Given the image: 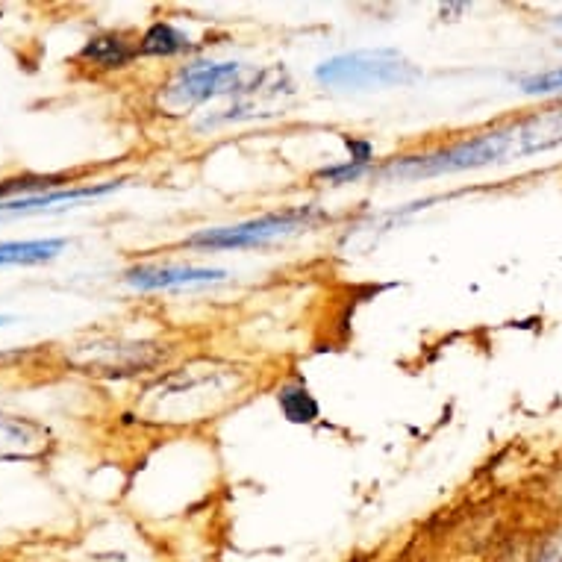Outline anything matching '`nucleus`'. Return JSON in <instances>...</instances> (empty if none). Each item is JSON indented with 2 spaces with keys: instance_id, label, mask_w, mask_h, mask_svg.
<instances>
[{
  "instance_id": "8",
  "label": "nucleus",
  "mask_w": 562,
  "mask_h": 562,
  "mask_svg": "<svg viewBox=\"0 0 562 562\" xmlns=\"http://www.w3.org/2000/svg\"><path fill=\"white\" fill-rule=\"evenodd\" d=\"M121 183H103V186H83V189H65V192H48V195H24L15 201H0V218L12 215H36L48 212L56 204H80V201H95L103 195H112Z\"/></svg>"
},
{
  "instance_id": "5",
  "label": "nucleus",
  "mask_w": 562,
  "mask_h": 562,
  "mask_svg": "<svg viewBox=\"0 0 562 562\" xmlns=\"http://www.w3.org/2000/svg\"><path fill=\"white\" fill-rule=\"evenodd\" d=\"M248 89V71L239 62H195L177 74V80L165 92L168 109H192L198 103L245 92Z\"/></svg>"
},
{
  "instance_id": "11",
  "label": "nucleus",
  "mask_w": 562,
  "mask_h": 562,
  "mask_svg": "<svg viewBox=\"0 0 562 562\" xmlns=\"http://www.w3.org/2000/svg\"><path fill=\"white\" fill-rule=\"evenodd\" d=\"M65 239H36V242H0V268L3 265H42L62 254Z\"/></svg>"
},
{
  "instance_id": "7",
  "label": "nucleus",
  "mask_w": 562,
  "mask_h": 562,
  "mask_svg": "<svg viewBox=\"0 0 562 562\" xmlns=\"http://www.w3.org/2000/svg\"><path fill=\"white\" fill-rule=\"evenodd\" d=\"M48 445H51V436L45 427L27 418L0 415V462L39 460Z\"/></svg>"
},
{
  "instance_id": "3",
  "label": "nucleus",
  "mask_w": 562,
  "mask_h": 562,
  "mask_svg": "<svg viewBox=\"0 0 562 562\" xmlns=\"http://www.w3.org/2000/svg\"><path fill=\"white\" fill-rule=\"evenodd\" d=\"M236 392V374L230 371H195L180 368L168 380H162L151 395V401H159L162 409L156 415H168L165 421H195L198 415L212 412L215 404H224Z\"/></svg>"
},
{
  "instance_id": "19",
  "label": "nucleus",
  "mask_w": 562,
  "mask_h": 562,
  "mask_svg": "<svg viewBox=\"0 0 562 562\" xmlns=\"http://www.w3.org/2000/svg\"><path fill=\"white\" fill-rule=\"evenodd\" d=\"M560 27H562V21H560Z\"/></svg>"
},
{
  "instance_id": "10",
  "label": "nucleus",
  "mask_w": 562,
  "mask_h": 562,
  "mask_svg": "<svg viewBox=\"0 0 562 562\" xmlns=\"http://www.w3.org/2000/svg\"><path fill=\"white\" fill-rule=\"evenodd\" d=\"M89 365L103 368L106 374H127V371H136V368H151L154 365L156 354H151L148 345H95Z\"/></svg>"
},
{
  "instance_id": "17",
  "label": "nucleus",
  "mask_w": 562,
  "mask_h": 562,
  "mask_svg": "<svg viewBox=\"0 0 562 562\" xmlns=\"http://www.w3.org/2000/svg\"><path fill=\"white\" fill-rule=\"evenodd\" d=\"M348 151H351V162H357V165H365V168H368V159L374 154L368 142H362V139H348Z\"/></svg>"
},
{
  "instance_id": "9",
  "label": "nucleus",
  "mask_w": 562,
  "mask_h": 562,
  "mask_svg": "<svg viewBox=\"0 0 562 562\" xmlns=\"http://www.w3.org/2000/svg\"><path fill=\"white\" fill-rule=\"evenodd\" d=\"M562 145V109L542 112L518 124V156L542 154Z\"/></svg>"
},
{
  "instance_id": "15",
  "label": "nucleus",
  "mask_w": 562,
  "mask_h": 562,
  "mask_svg": "<svg viewBox=\"0 0 562 562\" xmlns=\"http://www.w3.org/2000/svg\"><path fill=\"white\" fill-rule=\"evenodd\" d=\"M521 89L527 95H545V92H562V68L560 71H548V74H536V77H527L521 83Z\"/></svg>"
},
{
  "instance_id": "16",
  "label": "nucleus",
  "mask_w": 562,
  "mask_h": 562,
  "mask_svg": "<svg viewBox=\"0 0 562 562\" xmlns=\"http://www.w3.org/2000/svg\"><path fill=\"white\" fill-rule=\"evenodd\" d=\"M365 174V165H357V162H345V165H333V168H324V171H318V180H330V183H351V180H357Z\"/></svg>"
},
{
  "instance_id": "14",
  "label": "nucleus",
  "mask_w": 562,
  "mask_h": 562,
  "mask_svg": "<svg viewBox=\"0 0 562 562\" xmlns=\"http://www.w3.org/2000/svg\"><path fill=\"white\" fill-rule=\"evenodd\" d=\"M133 56H136V51L124 39H118V36H98V39H92L83 48V59H92L101 68H121Z\"/></svg>"
},
{
  "instance_id": "4",
  "label": "nucleus",
  "mask_w": 562,
  "mask_h": 562,
  "mask_svg": "<svg viewBox=\"0 0 562 562\" xmlns=\"http://www.w3.org/2000/svg\"><path fill=\"white\" fill-rule=\"evenodd\" d=\"M315 218V212L309 206L301 209H286V212H274V215H262L251 218L242 224H230V227H212L201 230L195 236L186 239L189 248H209V251H239V248H262L274 239L292 236L298 230L309 227V221Z\"/></svg>"
},
{
  "instance_id": "13",
  "label": "nucleus",
  "mask_w": 562,
  "mask_h": 562,
  "mask_svg": "<svg viewBox=\"0 0 562 562\" xmlns=\"http://www.w3.org/2000/svg\"><path fill=\"white\" fill-rule=\"evenodd\" d=\"M277 404L280 412L292 421V424H312L318 418V401L309 395L307 386L301 383H292V386H283L280 395H277Z\"/></svg>"
},
{
  "instance_id": "1",
  "label": "nucleus",
  "mask_w": 562,
  "mask_h": 562,
  "mask_svg": "<svg viewBox=\"0 0 562 562\" xmlns=\"http://www.w3.org/2000/svg\"><path fill=\"white\" fill-rule=\"evenodd\" d=\"M507 156H518V124L492 130L474 139H465L460 145L433 151V154L407 156L383 168V177H436V174H454L468 168H483L492 162H501Z\"/></svg>"
},
{
  "instance_id": "2",
  "label": "nucleus",
  "mask_w": 562,
  "mask_h": 562,
  "mask_svg": "<svg viewBox=\"0 0 562 562\" xmlns=\"http://www.w3.org/2000/svg\"><path fill=\"white\" fill-rule=\"evenodd\" d=\"M421 77L418 65H412L407 56L392 48L377 51L339 53L315 68V80L327 89H395L409 86Z\"/></svg>"
},
{
  "instance_id": "6",
  "label": "nucleus",
  "mask_w": 562,
  "mask_h": 562,
  "mask_svg": "<svg viewBox=\"0 0 562 562\" xmlns=\"http://www.w3.org/2000/svg\"><path fill=\"white\" fill-rule=\"evenodd\" d=\"M127 283L136 289H183V286H206L221 283L227 277L224 268H198V265H139L130 268Z\"/></svg>"
},
{
  "instance_id": "12",
  "label": "nucleus",
  "mask_w": 562,
  "mask_h": 562,
  "mask_svg": "<svg viewBox=\"0 0 562 562\" xmlns=\"http://www.w3.org/2000/svg\"><path fill=\"white\" fill-rule=\"evenodd\" d=\"M183 51H189V36L183 30H177L174 24H165V21L154 24L139 42L142 56H174V53Z\"/></svg>"
},
{
  "instance_id": "18",
  "label": "nucleus",
  "mask_w": 562,
  "mask_h": 562,
  "mask_svg": "<svg viewBox=\"0 0 562 562\" xmlns=\"http://www.w3.org/2000/svg\"><path fill=\"white\" fill-rule=\"evenodd\" d=\"M536 562H562V536L551 539V542L542 548V554H539V560Z\"/></svg>"
}]
</instances>
